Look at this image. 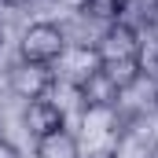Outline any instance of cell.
<instances>
[{
  "instance_id": "obj_5",
  "label": "cell",
  "mask_w": 158,
  "mask_h": 158,
  "mask_svg": "<svg viewBox=\"0 0 158 158\" xmlns=\"http://www.w3.org/2000/svg\"><path fill=\"white\" fill-rule=\"evenodd\" d=\"M26 129H30L37 140L48 136V132H55V129H63V110H59V103H52V99H33L30 110H26Z\"/></svg>"
},
{
  "instance_id": "obj_16",
  "label": "cell",
  "mask_w": 158,
  "mask_h": 158,
  "mask_svg": "<svg viewBox=\"0 0 158 158\" xmlns=\"http://www.w3.org/2000/svg\"><path fill=\"white\" fill-rule=\"evenodd\" d=\"M0 140H4V136H0Z\"/></svg>"
},
{
  "instance_id": "obj_1",
  "label": "cell",
  "mask_w": 158,
  "mask_h": 158,
  "mask_svg": "<svg viewBox=\"0 0 158 158\" xmlns=\"http://www.w3.org/2000/svg\"><path fill=\"white\" fill-rule=\"evenodd\" d=\"M66 52V37H63V30L55 26V22H33L22 40H19V55L26 59V63H44V66H52L59 55Z\"/></svg>"
},
{
  "instance_id": "obj_12",
  "label": "cell",
  "mask_w": 158,
  "mask_h": 158,
  "mask_svg": "<svg viewBox=\"0 0 158 158\" xmlns=\"http://www.w3.org/2000/svg\"><path fill=\"white\" fill-rule=\"evenodd\" d=\"M66 4H70V7H81V11H85V4H88V0H66Z\"/></svg>"
},
{
  "instance_id": "obj_14",
  "label": "cell",
  "mask_w": 158,
  "mask_h": 158,
  "mask_svg": "<svg viewBox=\"0 0 158 158\" xmlns=\"http://www.w3.org/2000/svg\"><path fill=\"white\" fill-rule=\"evenodd\" d=\"M4 4H22V0H4Z\"/></svg>"
},
{
  "instance_id": "obj_3",
  "label": "cell",
  "mask_w": 158,
  "mask_h": 158,
  "mask_svg": "<svg viewBox=\"0 0 158 158\" xmlns=\"http://www.w3.org/2000/svg\"><path fill=\"white\" fill-rule=\"evenodd\" d=\"M7 81H11V92L15 96H22V99H44V92L55 85V74H52V66H44V63H26V59H19L11 70H7Z\"/></svg>"
},
{
  "instance_id": "obj_8",
  "label": "cell",
  "mask_w": 158,
  "mask_h": 158,
  "mask_svg": "<svg viewBox=\"0 0 158 158\" xmlns=\"http://www.w3.org/2000/svg\"><path fill=\"white\" fill-rule=\"evenodd\" d=\"M110 158H151V151H147V140H140L136 129H125L118 136V147H114Z\"/></svg>"
},
{
  "instance_id": "obj_10",
  "label": "cell",
  "mask_w": 158,
  "mask_h": 158,
  "mask_svg": "<svg viewBox=\"0 0 158 158\" xmlns=\"http://www.w3.org/2000/svg\"><path fill=\"white\" fill-rule=\"evenodd\" d=\"M140 70L158 81V40H143L140 44Z\"/></svg>"
},
{
  "instance_id": "obj_4",
  "label": "cell",
  "mask_w": 158,
  "mask_h": 158,
  "mask_svg": "<svg viewBox=\"0 0 158 158\" xmlns=\"http://www.w3.org/2000/svg\"><path fill=\"white\" fill-rule=\"evenodd\" d=\"M77 92H81L85 110H114V107H118V99H121V88L107 77L99 66H96L88 77L77 81Z\"/></svg>"
},
{
  "instance_id": "obj_2",
  "label": "cell",
  "mask_w": 158,
  "mask_h": 158,
  "mask_svg": "<svg viewBox=\"0 0 158 158\" xmlns=\"http://www.w3.org/2000/svg\"><path fill=\"white\" fill-rule=\"evenodd\" d=\"M140 44L143 40L129 22H110L92 52H96L99 63H118V59H140Z\"/></svg>"
},
{
  "instance_id": "obj_11",
  "label": "cell",
  "mask_w": 158,
  "mask_h": 158,
  "mask_svg": "<svg viewBox=\"0 0 158 158\" xmlns=\"http://www.w3.org/2000/svg\"><path fill=\"white\" fill-rule=\"evenodd\" d=\"M0 158H22V155H19V147H15V143L0 140Z\"/></svg>"
},
{
  "instance_id": "obj_6",
  "label": "cell",
  "mask_w": 158,
  "mask_h": 158,
  "mask_svg": "<svg viewBox=\"0 0 158 158\" xmlns=\"http://www.w3.org/2000/svg\"><path fill=\"white\" fill-rule=\"evenodd\" d=\"M37 158H81L77 136L66 132V129H55V132L40 136L37 140Z\"/></svg>"
},
{
  "instance_id": "obj_9",
  "label": "cell",
  "mask_w": 158,
  "mask_h": 158,
  "mask_svg": "<svg viewBox=\"0 0 158 158\" xmlns=\"http://www.w3.org/2000/svg\"><path fill=\"white\" fill-rule=\"evenodd\" d=\"M125 7H129V0H88L85 4V11L92 19H103V22H118Z\"/></svg>"
},
{
  "instance_id": "obj_13",
  "label": "cell",
  "mask_w": 158,
  "mask_h": 158,
  "mask_svg": "<svg viewBox=\"0 0 158 158\" xmlns=\"http://www.w3.org/2000/svg\"><path fill=\"white\" fill-rule=\"evenodd\" d=\"M151 158H158V140H155V147H151Z\"/></svg>"
},
{
  "instance_id": "obj_7",
  "label": "cell",
  "mask_w": 158,
  "mask_h": 158,
  "mask_svg": "<svg viewBox=\"0 0 158 158\" xmlns=\"http://www.w3.org/2000/svg\"><path fill=\"white\" fill-rule=\"evenodd\" d=\"M99 70L107 74V77L118 85L121 92L125 88H132L136 81L143 77V70H140V59H118V63H99Z\"/></svg>"
},
{
  "instance_id": "obj_15",
  "label": "cell",
  "mask_w": 158,
  "mask_h": 158,
  "mask_svg": "<svg viewBox=\"0 0 158 158\" xmlns=\"http://www.w3.org/2000/svg\"><path fill=\"white\" fill-rule=\"evenodd\" d=\"M155 107H158V96H155Z\"/></svg>"
}]
</instances>
